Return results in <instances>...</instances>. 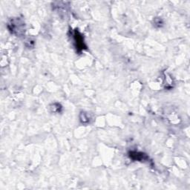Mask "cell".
Masks as SVG:
<instances>
[{
	"label": "cell",
	"instance_id": "obj_1",
	"mask_svg": "<svg viewBox=\"0 0 190 190\" xmlns=\"http://www.w3.org/2000/svg\"><path fill=\"white\" fill-rule=\"evenodd\" d=\"M8 28L10 33L17 37H22L25 31V25L24 21L21 18H14L10 20Z\"/></svg>",
	"mask_w": 190,
	"mask_h": 190
},
{
	"label": "cell",
	"instance_id": "obj_2",
	"mask_svg": "<svg viewBox=\"0 0 190 190\" xmlns=\"http://www.w3.org/2000/svg\"><path fill=\"white\" fill-rule=\"evenodd\" d=\"M74 41H75L77 49H78V50H83V49L84 48H83L84 47V42H83V39L82 35L77 31H74Z\"/></svg>",
	"mask_w": 190,
	"mask_h": 190
},
{
	"label": "cell",
	"instance_id": "obj_3",
	"mask_svg": "<svg viewBox=\"0 0 190 190\" xmlns=\"http://www.w3.org/2000/svg\"><path fill=\"white\" fill-rule=\"evenodd\" d=\"M130 157L132 159L137 160V161H144L147 158L145 154L138 152H130Z\"/></svg>",
	"mask_w": 190,
	"mask_h": 190
},
{
	"label": "cell",
	"instance_id": "obj_4",
	"mask_svg": "<svg viewBox=\"0 0 190 190\" xmlns=\"http://www.w3.org/2000/svg\"><path fill=\"white\" fill-rule=\"evenodd\" d=\"M87 114L86 113H82L81 114V116H80V119H83L84 118V120H81L82 122H83V123H87V122H89V117H86Z\"/></svg>",
	"mask_w": 190,
	"mask_h": 190
},
{
	"label": "cell",
	"instance_id": "obj_5",
	"mask_svg": "<svg viewBox=\"0 0 190 190\" xmlns=\"http://www.w3.org/2000/svg\"><path fill=\"white\" fill-rule=\"evenodd\" d=\"M154 23H155V25H159L158 27H161V26H162L163 22L161 19H155V21H154Z\"/></svg>",
	"mask_w": 190,
	"mask_h": 190
}]
</instances>
